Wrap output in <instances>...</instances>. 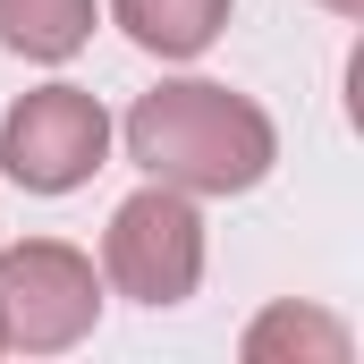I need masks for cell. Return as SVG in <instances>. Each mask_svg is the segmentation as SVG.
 <instances>
[{
  "instance_id": "8992f818",
  "label": "cell",
  "mask_w": 364,
  "mask_h": 364,
  "mask_svg": "<svg viewBox=\"0 0 364 364\" xmlns=\"http://www.w3.org/2000/svg\"><path fill=\"white\" fill-rule=\"evenodd\" d=\"M110 17L153 60H203L229 26V0H110Z\"/></svg>"
},
{
  "instance_id": "277c9868",
  "label": "cell",
  "mask_w": 364,
  "mask_h": 364,
  "mask_svg": "<svg viewBox=\"0 0 364 364\" xmlns=\"http://www.w3.org/2000/svg\"><path fill=\"white\" fill-rule=\"evenodd\" d=\"M110 161V110L85 85H34L0 119V170L26 195H68Z\"/></svg>"
},
{
  "instance_id": "5b68a950",
  "label": "cell",
  "mask_w": 364,
  "mask_h": 364,
  "mask_svg": "<svg viewBox=\"0 0 364 364\" xmlns=\"http://www.w3.org/2000/svg\"><path fill=\"white\" fill-rule=\"evenodd\" d=\"M237 356L246 364H348L356 339H348V322L322 314V305H263V314L246 322Z\"/></svg>"
},
{
  "instance_id": "6da1fadb",
  "label": "cell",
  "mask_w": 364,
  "mask_h": 364,
  "mask_svg": "<svg viewBox=\"0 0 364 364\" xmlns=\"http://www.w3.org/2000/svg\"><path fill=\"white\" fill-rule=\"evenodd\" d=\"M119 136H127V161L144 178L178 186V195H246L279 161L272 110L255 93L212 85V77H170V85L136 93Z\"/></svg>"
},
{
  "instance_id": "52a82bcc",
  "label": "cell",
  "mask_w": 364,
  "mask_h": 364,
  "mask_svg": "<svg viewBox=\"0 0 364 364\" xmlns=\"http://www.w3.org/2000/svg\"><path fill=\"white\" fill-rule=\"evenodd\" d=\"M0 43L17 60L60 68L93 43V0H0Z\"/></svg>"
},
{
  "instance_id": "3957f363",
  "label": "cell",
  "mask_w": 364,
  "mask_h": 364,
  "mask_svg": "<svg viewBox=\"0 0 364 364\" xmlns=\"http://www.w3.org/2000/svg\"><path fill=\"white\" fill-rule=\"evenodd\" d=\"M102 322V272L60 237L0 246V339L26 356H60Z\"/></svg>"
},
{
  "instance_id": "7a4b0ae2",
  "label": "cell",
  "mask_w": 364,
  "mask_h": 364,
  "mask_svg": "<svg viewBox=\"0 0 364 364\" xmlns=\"http://www.w3.org/2000/svg\"><path fill=\"white\" fill-rule=\"evenodd\" d=\"M102 279L119 288V296H136V305H186L195 296V279H203V212H195V195L178 186H136L119 212H110V229H102Z\"/></svg>"
},
{
  "instance_id": "ba28073f",
  "label": "cell",
  "mask_w": 364,
  "mask_h": 364,
  "mask_svg": "<svg viewBox=\"0 0 364 364\" xmlns=\"http://www.w3.org/2000/svg\"><path fill=\"white\" fill-rule=\"evenodd\" d=\"M322 9H331V17H364V0H322Z\"/></svg>"
},
{
  "instance_id": "9c48e42d",
  "label": "cell",
  "mask_w": 364,
  "mask_h": 364,
  "mask_svg": "<svg viewBox=\"0 0 364 364\" xmlns=\"http://www.w3.org/2000/svg\"><path fill=\"white\" fill-rule=\"evenodd\" d=\"M0 356H9V339H0Z\"/></svg>"
}]
</instances>
